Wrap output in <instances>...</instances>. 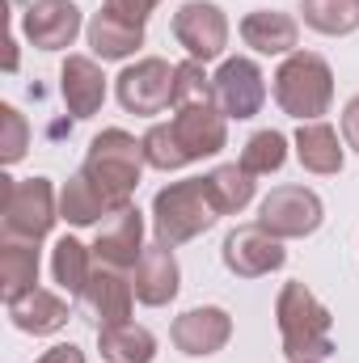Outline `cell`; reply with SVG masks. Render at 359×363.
<instances>
[{
	"label": "cell",
	"instance_id": "e0dca14e",
	"mask_svg": "<svg viewBox=\"0 0 359 363\" xmlns=\"http://www.w3.org/2000/svg\"><path fill=\"white\" fill-rule=\"evenodd\" d=\"M60 93L72 118H93L106 101V77L89 55H68L60 68Z\"/></svg>",
	"mask_w": 359,
	"mask_h": 363
},
{
	"label": "cell",
	"instance_id": "83f0119b",
	"mask_svg": "<svg viewBox=\"0 0 359 363\" xmlns=\"http://www.w3.org/2000/svg\"><path fill=\"white\" fill-rule=\"evenodd\" d=\"M283 161H287V135H283V131H254V135L245 140V148H241V165H245L254 178L279 174Z\"/></svg>",
	"mask_w": 359,
	"mask_h": 363
},
{
	"label": "cell",
	"instance_id": "7402d4cb",
	"mask_svg": "<svg viewBox=\"0 0 359 363\" xmlns=\"http://www.w3.org/2000/svg\"><path fill=\"white\" fill-rule=\"evenodd\" d=\"M296 157H300V165L309 169V174H321V178H330V174H338L343 169V144H338V131L330 127V123H300V131H296Z\"/></svg>",
	"mask_w": 359,
	"mask_h": 363
},
{
	"label": "cell",
	"instance_id": "836d02e7",
	"mask_svg": "<svg viewBox=\"0 0 359 363\" xmlns=\"http://www.w3.org/2000/svg\"><path fill=\"white\" fill-rule=\"evenodd\" d=\"M38 363H85V351L72 347V342H60V347H51Z\"/></svg>",
	"mask_w": 359,
	"mask_h": 363
},
{
	"label": "cell",
	"instance_id": "e575fe53",
	"mask_svg": "<svg viewBox=\"0 0 359 363\" xmlns=\"http://www.w3.org/2000/svg\"><path fill=\"white\" fill-rule=\"evenodd\" d=\"M304 363H321V359H304Z\"/></svg>",
	"mask_w": 359,
	"mask_h": 363
},
{
	"label": "cell",
	"instance_id": "603a6c76",
	"mask_svg": "<svg viewBox=\"0 0 359 363\" xmlns=\"http://www.w3.org/2000/svg\"><path fill=\"white\" fill-rule=\"evenodd\" d=\"M114 211H118V207H114L81 169L64 182V190H60V220H68V224H77V228H89V224L114 216Z\"/></svg>",
	"mask_w": 359,
	"mask_h": 363
},
{
	"label": "cell",
	"instance_id": "52a82bcc",
	"mask_svg": "<svg viewBox=\"0 0 359 363\" xmlns=\"http://www.w3.org/2000/svg\"><path fill=\"white\" fill-rule=\"evenodd\" d=\"M321 220H326V207L309 186H275L263 199V211H258V224L267 233H275L279 241L313 237L321 228Z\"/></svg>",
	"mask_w": 359,
	"mask_h": 363
},
{
	"label": "cell",
	"instance_id": "7a4b0ae2",
	"mask_svg": "<svg viewBox=\"0 0 359 363\" xmlns=\"http://www.w3.org/2000/svg\"><path fill=\"white\" fill-rule=\"evenodd\" d=\"M220 216H224V211H220V203H216L207 178L170 182V186L157 190V199H153V233H157V241L170 245V250L194 241L199 233H207Z\"/></svg>",
	"mask_w": 359,
	"mask_h": 363
},
{
	"label": "cell",
	"instance_id": "ac0fdd59",
	"mask_svg": "<svg viewBox=\"0 0 359 363\" xmlns=\"http://www.w3.org/2000/svg\"><path fill=\"white\" fill-rule=\"evenodd\" d=\"M68 300L64 296H55V291H47V287H34L30 296H21V300H13L9 304V321L21 330V334H34V338H43V334H60L64 325H68Z\"/></svg>",
	"mask_w": 359,
	"mask_h": 363
},
{
	"label": "cell",
	"instance_id": "d6a6232c",
	"mask_svg": "<svg viewBox=\"0 0 359 363\" xmlns=\"http://www.w3.org/2000/svg\"><path fill=\"white\" fill-rule=\"evenodd\" d=\"M343 140H347V148L359 152V97H351L343 110Z\"/></svg>",
	"mask_w": 359,
	"mask_h": 363
},
{
	"label": "cell",
	"instance_id": "7c38bea8",
	"mask_svg": "<svg viewBox=\"0 0 359 363\" xmlns=\"http://www.w3.org/2000/svg\"><path fill=\"white\" fill-rule=\"evenodd\" d=\"M174 347L190 359H207L216 351L228 347L233 338V317L216 304H199V308H186L182 317H174V330H170Z\"/></svg>",
	"mask_w": 359,
	"mask_h": 363
},
{
	"label": "cell",
	"instance_id": "2e32d148",
	"mask_svg": "<svg viewBox=\"0 0 359 363\" xmlns=\"http://www.w3.org/2000/svg\"><path fill=\"white\" fill-rule=\"evenodd\" d=\"M85 304H89V313L97 317V325H118V321H127L131 317V300H136V287H131V279L127 271H114V267H93L89 274V287H85V296H81Z\"/></svg>",
	"mask_w": 359,
	"mask_h": 363
},
{
	"label": "cell",
	"instance_id": "cb8c5ba5",
	"mask_svg": "<svg viewBox=\"0 0 359 363\" xmlns=\"http://www.w3.org/2000/svg\"><path fill=\"white\" fill-rule=\"evenodd\" d=\"M34 287H38V245L4 241V250H0V296H4V304L30 296Z\"/></svg>",
	"mask_w": 359,
	"mask_h": 363
},
{
	"label": "cell",
	"instance_id": "9c48e42d",
	"mask_svg": "<svg viewBox=\"0 0 359 363\" xmlns=\"http://www.w3.org/2000/svg\"><path fill=\"white\" fill-rule=\"evenodd\" d=\"M220 258H224V267L237 274V279H263V274L279 271L287 262V250H283V241L275 233H267L263 224H237L224 237Z\"/></svg>",
	"mask_w": 359,
	"mask_h": 363
},
{
	"label": "cell",
	"instance_id": "ba28073f",
	"mask_svg": "<svg viewBox=\"0 0 359 363\" xmlns=\"http://www.w3.org/2000/svg\"><path fill=\"white\" fill-rule=\"evenodd\" d=\"M174 38H178V47H186V55L199 60V64L220 60L224 47H228V17L211 0H186L174 13Z\"/></svg>",
	"mask_w": 359,
	"mask_h": 363
},
{
	"label": "cell",
	"instance_id": "5bb4252c",
	"mask_svg": "<svg viewBox=\"0 0 359 363\" xmlns=\"http://www.w3.org/2000/svg\"><path fill=\"white\" fill-rule=\"evenodd\" d=\"M21 34L38 51H64L81 34V9L72 0H34L21 13Z\"/></svg>",
	"mask_w": 359,
	"mask_h": 363
},
{
	"label": "cell",
	"instance_id": "f546056e",
	"mask_svg": "<svg viewBox=\"0 0 359 363\" xmlns=\"http://www.w3.org/2000/svg\"><path fill=\"white\" fill-rule=\"evenodd\" d=\"M216 101V81L203 72L199 60L178 64V85H174V106H207Z\"/></svg>",
	"mask_w": 359,
	"mask_h": 363
},
{
	"label": "cell",
	"instance_id": "9a60e30c",
	"mask_svg": "<svg viewBox=\"0 0 359 363\" xmlns=\"http://www.w3.org/2000/svg\"><path fill=\"white\" fill-rule=\"evenodd\" d=\"M131 287H136V300L148 304V308H161L178 296L182 287V271H178V258L170 245H148L144 258L136 262V274H131Z\"/></svg>",
	"mask_w": 359,
	"mask_h": 363
},
{
	"label": "cell",
	"instance_id": "3957f363",
	"mask_svg": "<svg viewBox=\"0 0 359 363\" xmlns=\"http://www.w3.org/2000/svg\"><path fill=\"white\" fill-rule=\"evenodd\" d=\"M144 165H148V161H144V140L127 135L123 127H106L101 135H93L81 174H85L114 207H127L131 194H136V186H140Z\"/></svg>",
	"mask_w": 359,
	"mask_h": 363
},
{
	"label": "cell",
	"instance_id": "8fae6325",
	"mask_svg": "<svg viewBox=\"0 0 359 363\" xmlns=\"http://www.w3.org/2000/svg\"><path fill=\"white\" fill-rule=\"evenodd\" d=\"M211 81H216V101H220L224 118H254L263 110V101H267V77L245 55L224 60Z\"/></svg>",
	"mask_w": 359,
	"mask_h": 363
},
{
	"label": "cell",
	"instance_id": "4dcf8cb0",
	"mask_svg": "<svg viewBox=\"0 0 359 363\" xmlns=\"http://www.w3.org/2000/svg\"><path fill=\"white\" fill-rule=\"evenodd\" d=\"M0 127H4V140H0V161L4 165H17L30 148V127L21 118L17 106H0Z\"/></svg>",
	"mask_w": 359,
	"mask_h": 363
},
{
	"label": "cell",
	"instance_id": "d6986e66",
	"mask_svg": "<svg viewBox=\"0 0 359 363\" xmlns=\"http://www.w3.org/2000/svg\"><path fill=\"white\" fill-rule=\"evenodd\" d=\"M241 38L258 55H292L300 43V26H296V17H287L279 9H258V13L241 17Z\"/></svg>",
	"mask_w": 359,
	"mask_h": 363
},
{
	"label": "cell",
	"instance_id": "ffe728a7",
	"mask_svg": "<svg viewBox=\"0 0 359 363\" xmlns=\"http://www.w3.org/2000/svg\"><path fill=\"white\" fill-rule=\"evenodd\" d=\"M85 34H89L93 55H101V60H127V55H136L144 47V26H136V21H127V17H118L110 9L93 13Z\"/></svg>",
	"mask_w": 359,
	"mask_h": 363
},
{
	"label": "cell",
	"instance_id": "8992f818",
	"mask_svg": "<svg viewBox=\"0 0 359 363\" xmlns=\"http://www.w3.org/2000/svg\"><path fill=\"white\" fill-rule=\"evenodd\" d=\"M174 85H178V64L148 55V60H136L131 68L118 72L114 93H118V106L127 114H161L174 101Z\"/></svg>",
	"mask_w": 359,
	"mask_h": 363
},
{
	"label": "cell",
	"instance_id": "6da1fadb",
	"mask_svg": "<svg viewBox=\"0 0 359 363\" xmlns=\"http://www.w3.org/2000/svg\"><path fill=\"white\" fill-rule=\"evenodd\" d=\"M275 321H279L283 355L292 363L334 355V317H330V308H326L300 279H292V283L279 287Z\"/></svg>",
	"mask_w": 359,
	"mask_h": 363
},
{
	"label": "cell",
	"instance_id": "44dd1931",
	"mask_svg": "<svg viewBox=\"0 0 359 363\" xmlns=\"http://www.w3.org/2000/svg\"><path fill=\"white\" fill-rule=\"evenodd\" d=\"M97 351L106 363H153L157 359V338H153V330H144L136 321L97 325Z\"/></svg>",
	"mask_w": 359,
	"mask_h": 363
},
{
	"label": "cell",
	"instance_id": "5b68a950",
	"mask_svg": "<svg viewBox=\"0 0 359 363\" xmlns=\"http://www.w3.org/2000/svg\"><path fill=\"white\" fill-rule=\"evenodd\" d=\"M0 182H4V211H0L4 237L38 245L51 233V224L60 220V199H55L51 178H21V182L0 178Z\"/></svg>",
	"mask_w": 359,
	"mask_h": 363
},
{
	"label": "cell",
	"instance_id": "1f68e13d",
	"mask_svg": "<svg viewBox=\"0 0 359 363\" xmlns=\"http://www.w3.org/2000/svg\"><path fill=\"white\" fill-rule=\"evenodd\" d=\"M161 0H106L101 9H110V13H118V17H127V21H136V26H144L148 17H153V9H157Z\"/></svg>",
	"mask_w": 359,
	"mask_h": 363
},
{
	"label": "cell",
	"instance_id": "d4e9b609",
	"mask_svg": "<svg viewBox=\"0 0 359 363\" xmlns=\"http://www.w3.org/2000/svg\"><path fill=\"white\" fill-rule=\"evenodd\" d=\"M89 254L93 250H85L77 237H60L55 250H51V274H55V283L68 291V300H72V296H85V287H89V274H93Z\"/></svg>",
	"mask_w": 359,
	"mask_h": 363
},
{
	"label": "cell",
	"instance_id": "277c9868",
	"mask_svg": "<svg viewBox=\"0 0 359 363\" xmlns=\"http://www.w3.org/2000/svg\"><path fill=\"white\" fill-rule=\"evenodd\" d=\"M275 101L300 123H317L334 101V72L313 51H292L275 72Z\"/></svg>",
	"mask_w": 359,
	"mask_h": 363
},
{
	"label": "cell",
	"instance_id": "484cf974",
	"mask_svg": "<svg viewBox=\"0 0 359 363\" xmlns=\"http://www.w3.org/2000/svg\"><path fill=\"white\" fill-rule=\"evenodd\" d=\"M300 13H304L309 30L330 34V38H343V34L359 30V0H304Z\"/></svg>",
	"mask_w": 359,
	"mask_h": 363
},
{
	"label": "cell",
	"instance_id": "30bf717a",
	"mask_svg": "<svg viewBox=\"0 0 359 363\" xmlns=\"http://www.w3.org/2000/svg\"><path fill=\"white\" fill-rule=\"evenodd\" d=\"M144 211L136 203L118 207L114 216H106L97 224V237H93V258L101 267H114V271H136V262L144 258Z\"/></svg>",
	"mask_w": 359,
	"mask_h": 363
},
{
	"label": "cell",
	"instance_id": "f1b7e54d",
	"mask_svg": "<svg viewBox=\"0 0 359 363\" xmlns=\"http://www.w3.org/2000/svg\"><path fill=\"white\" fill-rule=\"evenodd\" d=\"M144 161H148L153 169H161V174H170V169H182V165H190L170 123H153V127L144 131Z\"/></svg>",
	"mask_w": 359,
	"mask_h": 363
},
{
	"label": "cell",
	"instance_id": "4fadbf2b",
	"mask_svg": "<svg viewBox=\"0 0 359 363\" xmlns=\"http://www.w3.org/2000/svg\"><path fill=\"white\" fill-rule=\"evenodd\" d=\"M170 127H174V135H178L186 161L216 157V152L228 144V123H224L220 101H207V106H174Z\"/></svg>",
	"mask_w": 359,
	"mask_h": 363
},
{
	"label": "cell",
	"instance_id": "4316f807",
	"mask_svg": "<svg viewBox=\"0 0 359 363\" xmlns=\"http://www.w3.org/2000/svg\"><path fill=\"white\" fill-rule=\"evenodd\" d=\"M207 182H211V194H216V203H220L224 216L245 211L250 199H254V174L245 165H216L207 174Z\"/></svg>",
	"mask_w": 359,
	"mask_h": 363
}]
</instances>
